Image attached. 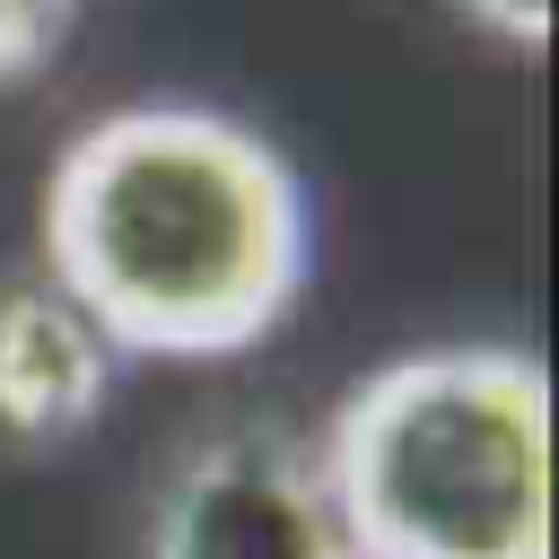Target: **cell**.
<instances>
[{
    "label": "cell",
    "instance_id": "1",
    "mask_svg": "<svg viewBox=\"0 0 559 559\" xmlns=\"http://www.w3.org/2000/svg\"><path fill=\"white\" fill-rule=\"evenodd\" d=\"M44 280L140 358L253 349L306 280V201L280 148L201 105L87 122L44 183Z\"/></svg>",
    "mask_w": 559,
    "mask_h": 559
},
{
    "label": "cell",
    "instance_id": "2",
    "mask_svg": "<svg viewBox=\"0 0 559 559\" xmlns=\"http://www.w3.org/2000/svg\"><path fill=\"white\" fill-rule=\"evenodd\" d=\"M349 559H550V376L507 341L384 358L314 437Z\"/></svg>",
    "mask_w": 559,
    "mask_h": 559
},
{
    "label": "cell",
    "instance_id": "3",
    "mask_svg": "<svg viewBox=\"0 0 559 559\" xmlns=\"http://www.w3.org/2000/svg\"><path fill=\"white\" fill-rule=\"evenodd\" d=\"M148 559H349L314 445L280 428H218L175 454L148 498Z\"/></svg>",
    "mask_w": 559,
    "mask_h": 559
},
{
    "label": "cell",
    "instance_id": "4",
    "mask_svg": "<svg viewBox=\"0 0 559 559\" xmlns=\"http://www.w3.org/2000/svg\"><path fill=\"white\" fill-rule=\"evenodd\" d=\"M105 376H114L105 332L52 280L0 297V428L9 437L52 445V437L87 428L105 402Z\"/></svg>",
    "mask_w": 559,
    "mask_h": 559
},
{
    "label": "cell",
    "instance_id": "5",
    "mask_svg": "<svg viewBox=\"0 0 559 559\" xmlns=\"http://www.w3.org/2000/svg\"><path fill=\"white\" fill-rule=\"evenodd\" d=\"M70 26V0H0V79L35 70Z\"/></svg>",
    "mask_w": 559,
    "mask_h": 559
},
{
    "label": "cell",
    "instance_id": "6",
    "mask_svg": "<svg viewBox=\"0 0 559 559\" xmlns=\"http://www.w3.org/2000/svg\"><path fill=\"white\" fill-rule=\"evenodd\" d=\"M480 35H498V44H515V52H542L550 44V0H454Z\"/></svg>",
    "mask_w": 559,
    "mask_h": 559
}]
</instances>
